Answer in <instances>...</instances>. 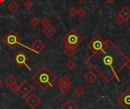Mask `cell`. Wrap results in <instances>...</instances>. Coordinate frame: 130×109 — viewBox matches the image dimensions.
I'll return each mask as SVG.
<instances>
[{
    "mask_svg": "<svg viewBox=\"0 0 130 109\" xmlns=\"http://www.w3.org/2000/svg\"><path fill=\"white\" fill-rule=\"evenodd\" d=\"M74 92H75V94L76 96L81 97V96H82L85 94V89L82 86H77V87L75 89V91H74Z\"/></svg>",
    "mask_w": 130,
    "mask_h": 109,
    "instance_id": "d6986e66",
    "label": "cell"
},
{
    "mask_svg": "<svg viewBox=\"0 0 130 109\" xmlns=\"http://www.w3.org/2000/svg\"><path fill=\"white\" fill-rule=\"evenodd\" d=\"M33 89H34L33 86H32L27 80H24V81L19 85L18 92H19L24 97H27L28 95L30 94V92L33 91Z\"/></svg>",
    "mask_w": 130,
    "mask_h": 109,
    "instance_id": "30bf717a",
    "label": "cell"
},
{
    "mask_svg": "<svg viewBox=\"0 0 130 109\" xmlns=\"http://www.w3.org/2000/svg\"><path fill=\"white\" fill-rule=\"evenodd\" d=\"M67 67L69 69V70H74L75 67H76V63L73 61V60H70L67 63Z\"/></svg>",
    "mask_w": 130,
    "mask_h": 109,
    "instance_id": "603a6c76",
    "label": "cell"
},
{
    "mask_svg": "<svg viewBox=\"0 0 130 109\" xmlns=\"http://www.w3.org/2000/svg\"><path fill=\"white\" fill-rule=\"evenodd\" d=\"M9 89L13 93H17L18 92V89H19V85H18L17 83H14V84L10 86Z\"/></svg>",
    "mask_w": 130,
    "mask_h": 109,
    "instance_id": "ffe728a7",
    "label": "cell"
},
{
    "mask_svg": "<svg viewBox=\"0 0 130 109\" xmlns=\"http://www.w3.org/2000/svg\"><path fill=\"white\" fill-rule=\"evenodd\" d=\"M24 8L26 9H30L34 6V4H33V2L30 0H27V1L24 2Z\"/></svg>",
    "mask_w": 130,
    "mask_h": 109,
    "instance_id": "44dd1931",
    "label": "cell"
},
{
    "mask_svg": "<svg viewBox=\"0 0 130 109\" xmlns=\"http://www.w3.org/2000/svg\"><path fill=\"white\" fill-rule=\"evenodd\" d=\"M4 83H5L6 85H8V86H11V85L16 83H17V80H16V79H15L12 75H9V76H8L5 79V82H4Z\"/></svg>",
    "mask_w": 130,
    "mask_h": 109,
    "instance_id": "ac0fdd59",
    "label": "cell"
},
{
    "mask_svg": "<svg viewBox=\"0 0 130 109\" xmlns=\"http://www.w3.org/2000/svg\"><path fill=\"white\" fill-rule=\"evenodd\" d=\"M3 42L11 49H14L18 45L21 44V38L13 30L10 31L2 39Z\"/></svg>",
    "mask_w": 130,
    "mask_h": 109,
    "instance_id": "5b68a950",
    "label": "cell"
},
{
    "mask_svg": "<svg viewBox=\"0 0 130 109\" xmlns=\"http://www.w3.org/2000/svg\"><path fill=\"white\" fill-rule=\"evenodd\" d=\"M13 60L14 61V63L18 65L19 66H25L26 67H27V69L31 71V69L27 65V62L29 61V58L24 53H23L22 51H19L14 57H13Z\"/></svg>",
    "mask_w": 130,
    "mask_h": 109,
    "instance_id": "ba28073f",
    "label": "cell"
},
{
    "mask_svg": "<svg viewBox=\"0 0 130 109\" xmlns=\"http://www.w3.org/2000/svg\"><path fill=\"white\" fill-rule=\"evenodd\" d=\"M106 44V40H104L100 35L97 34L87 44V47L93 52V53H99L104 50Z\"/></svg>",
    "mask_w": 130,
    "mask_h": 109,
    "instance_id": "277c9868",
    "label": "cell"
},
{
    "mask_svg": "<svg viewBox=\"0 0 130 109\" xmlns=\"http://www.w3.org/2000/svg\"><path fill=\"white\" fill-rule=\"evenodd\" d=\"M83 37L74 28H72L62 37V41L64 42L66 47H72L75 48L78 47L83 41Z\"/></svg>",
    "mask_w": 130,
    "mask_h": 109,
    "instance_id": "3957f363",
    "label": "cell"
},
{
    "mask_svg": "<svg viewBox=\"0 0 130 109\" xmlns=\"http://www.w3.org/2000/svg\"><path fill=\"white\" fill-rule=\"evenodd\" d=\"M25 102L30 108L35 109L41 103V99L35 93H32L27 98H26Z\"/></svg>",
    "mask_w": 130,
    "mask_h": 109,
    "instance_id": "9c48e42d",
    "label": "cell"
},
{
    "mask_svg": "<svg viewBox=\"0 0 130 109\" xmlns=\"http://www.w3.org/2000/svg\"><path fill=\"white\" fill-rule=\"evenodd\" d=\"M116 20H117V21L118 23H120V24H122V23H123V22L125 21L124 18H123L120 15H118V16L117 17Z\"/></svg>",
    "mask_w": 130,
    "mask_h": 109,
    "instance_id": "4316f807",
    "label": "cell"
},
{
    "mask_svg": "<svg viewBox=\"0 0 130 109\" xmlns=\"http://www.w3.org/2000/svg\"><path fill=\"white\" fill-rule=\"evenodd\" d=\"M125 67H126V68L130 71V58H128V60H127V61H126V63Z\"/></svg>",
    "mask_w": 130,
    "mask_h": 109,
    "instance_id": "83f0119b",
    "label": "cell"
},
{
    "mask_svg": "<svg viewBox=\"0 0 130 109\" xmlns=\"http://www.w3.org/2000/svg\"><path fill=\"white\" fill-rule=\"evenodd\" d=\"M32 80L42 90L46 91L49 87H53L56 76L46 66H43L32 76Z\"/></svg>",
    "mask_w": 130,
    "mask_h": 109,
    "instance_id": "7a4b0ae2",
    "label": "cell"
},
{
    "mask_svg": "<svg viewBox=\"0 0 130 109\" xmlns=\"http://www.w3.org/2000/svg\"><path fill=\"white\" fill-rule=\"evenodd\" d=\"M42 32L48 37V38H51L56 33V29L52 25V24H49L48 26L45 27L43 30Z\"/></svg>",
    "mask_w": 130,
    "mask_h": 109,
    "instance_id": "7c38bea8",
    "label": "cell"
},
{
    "mask_svg": "<svg viewBox=\"0 0 130 109\" xmlns=\"http://www.w3.org/2000/svg\"><path fill=\"white\" fill-rule=\"evenodd\" d=\"M3 85H4V82L0 79V88H2L3 86Z\"/></svg>",
    "mask_w": 130,
    "mask_h": 109,
    "instance_id": "f1b7e54d",
    "label": "cell"
},
{
    "mask_svg": "<svg viewBox=\"0 0 130 109\" xmlns=\"http://www.w3.org/2000/svg\"><path fill=\"white\" fill-rule=\"evenodd\" d=\"M69 12L72 16H75L76 15H78V9L75 7H72L69 10Z\"/></svg>",
    "mask_w": 130,
    "mask_h": 109,
    "instance_id": "d4e9b609",
    "label": "cell"
},
{
    "mask_svg": "<svg viewBox=\"0 0 130 109\" xmlns=\"http://www.w3.org/2000/svg\"><path fill=\"white\" fill-rule=\"evenodd\" d=\"M115 0H106V2H107L109 4H112L113 2H114Z\"/></svg>",
    "mask_w": 130,
    "mask_h": 109,
    "instance_id": "f546056e",
    "label": "cell"
},
{
    "mask_svg": "<svg viewBox=\"0 0 130 109\" xmlns=\"http://www.w3.org/2000/svg\"><path fill=\"white\" fill-rule=\"evenodd\" d=\"M62 109H78V106L72 99H69L62 106Z\"/></svg>",
    "mask_w": 130,
    "mask_h": 109,
    "instance_id": "9a60e30c",
    "label": "cell"
},
{
    "mask_svg": "<svg viewBox=\"0 0 130 109\" xmlns=\"http://www.w3.org/2000/svg\"><path fill=\"white\" fill-rule=\"evenodd\" d=\"M7 7L11 12H15L19 8V5L15 1H11Z\"/></svg>",
    "mask_w": 130,
    "mask_h": 109,
    "instance_id": "2e32d148",
    "label": "cell"
},
{
    "mask_svg": "<svg viewBox=\"0 0 130 109\" xmlns=\"http://www.w3.org/2000/svg\"><path fill=\"white\" fill-rule=\"evenodd\" d=\"M40 24L42 25V26H43L44 28L45 27H46V26H48L50 23V21H49V20L46 18H42L41 19V21H40Z\"/></svg>",
    "mask_w": 130,
    "mask_h": 109,
    "instance_id": "7402d4cb",
    "label": "cell"
},
{
    "mask_svg": "<svg viewBox=\"0 0 130 109\" xmlns=\"http://www.w3.org/2000/svg\"><path fill=\"white\" fill-rule=\"evenodd\" d=\"M118 15H120L124 18L125 21H127L130 19V9L127 6H125L120 10Z\"/></svg>",
    "mask_w": 130,
    "mask_h": 109,
    "instance_id": "5bb4252c",
    "label": "cell"
},
{
    "mask_svg": "<svg viewBox=\"0 0 130 109\" xmlns=\"http://www.w3.org/2000/svg\"><path fill=\"white\" fill-rule=\"evenodd\" d=\"M46 46L45 44L40 40H37L36 41H34V43L30 46V50H33L34 52L37 53H40L44 49H45Z\"/></svg>",
    "mask_w": 130,
    "mask_h": 109,
    "instance_id": "8fae6325",
    "label": "cell"
},
{
    "mask_svg": "<svg viewBox=\"0 0 130 109\" xmlns=\"http://www.w3.org/2000/svg\"><path fill=\"white\" fill-rule=\"evenodd\" d=\"M78 2H82V1H84V0H78Z\"/></svg>",
    "mask_w": 130,
    "mask_h": 109,
    "instance_id": "1f68e13d",
    "label": "cell"
},
{
    "mask_svg": "<svg viewBox=\"0 0 130 109\" xmlns=\"http://www.w3.org/2000/svg\"><path fill=\"white\" fill-rule=\"evenodd\" d=\"M5 2V0H0V4H2Z\"/></svg>",
    "mask_w": 130,
    "mask_h": 109,
    "instance_id": "4dcf8cb0",
    "label": "cell"
},
{
    "mask_svg": "<svg viewBox=\"0 0 130 109\" xmlns=\"http://www.w3.org/2000/svg\"><path fill=\"white\" fill-rule=\"evenodd\" d=\"M84 78H85V79L88 83L92 84V83L97 79V76H96V74L94 73V71L90 70V71H88V72L85 75Z\"/></svg>",
    "mask_w": 130,
    "mask_h": 109,
    "instance_id": "4fadbf2b",
    "label": "cell"
},
{
    "mask_svg": "<svg viewBox=\"0 0 130 109\" xmlns=\"http://www.w3.org/2000/svg\"><path fill=\"white\" fill-rule=\"evenodd\" d=\"M30 24L33 26V27H37L39 24H40V21L37 18H33L30 21Z\"/></svg>",
    "mask_w": 130,
    "mask_h": 109,
    "instance_id": "cb8c5ba5",
    "label": "cell"
},
{
    "mask_svg": "<svg viewBox=\"0 0 130 109\" xmlns=\"http://www.w3.org/2000/svg\"><path fill=\"white\" fill-rule=\"evenodd\" d=\"M78 15L79 17L82 18V17H84V16L86 15V11H85L83 8H79V9L78 10Z\"/></svg>",
    "mask_w": 130,
    "mask_h": 109,
    "instance_id": "484cf974",
    "label": "cell"
},
{
    "mask_svg": "<svg viewBox=\"0 0 130 109\" xmlns=\"http://www.w3.org/2000/svg\"><path fill=\"white\" fill-rule=\"evenodd\" d=\"M118 103L124 109H130V88H127L117 99Z\"/></svg>",
    "mask_w": 130,
    "mask_h": 109,
    "instance_id": "52a82bcc",
    "label": "cell"
},
{
    "mask_svg": "<svg viewBox=\"0 0 130 109\" xmlns=\"http://www.w3.org/2000/svg\"><path fill=\"white\" fill-rule=\"evenodd\" d=\"M64 53L68 57H72L75 53V47H66V49L64 50Z\"/></svg>",
    "mask_w": 130,
    "mask_h": 109,
    "instance_id": "e0dca14e",
    "label": "cell"
},
{
    "mask_svg": "<svg viewBox=\"0 0 130 109\" xmlns=\"http://www.w3.org/2000/svg\"><path fill=\"white\" fill-rule=\"evenodd\" d=\"M58 89L62 94H66L72 87V82L71 80L66 76H63L58 82Z\"/></svg>",
    "mask_w": 130,
    "mask_h": 109,
    "instance_id": "8992f818",
    "label": "cell"
},
{
    "mask_svg": "<svg viewBox=\"0 0 130 109\" xmlns=\"http://www.w3.org/2000/svg\"><path fill=\"white\" fill-rule=\"evenodd\" d=\"M106 43L104 50L92 53L87 59V63L105 82L110 83L114 78L118 79L117 75L125 67L128 57L111 40L107 39Z\"/></svg>",
    "mask_w": 130,
    "mask_h": 109,
    "instance_id": "6da1fadb",
    "label": "cell"
}]
</instances>
